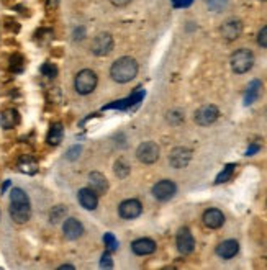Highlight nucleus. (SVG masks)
Listing matches in <instances>:
<instances>
[{
	"label": "nucleus",
	"mask_w": 267,
	"mask_h": 270,
	"mask_svg": "<svg viewBox=\"0 0 267 270\" xmlns=\"http://www.w3.org/2000/svg\"><path fill=\"white\" fill-rule=\"evenodd\" d=\"M10 216L12 220L18 225H23L31 216V207H30V198L21 188H14L10 192Z\"/></svg>",
	"instance_id": "1"
},
{
	"label": "nucleus",
	"mask_w": 267,
	"mask_h": 270,
	"mask_svg": "<svg viewBox=\"0 0 267 270\" xmlns=\"http://www.w3.org/2000/svg\"><path fill=\"white\" fill-rule=\"evenodd\" d=\"M138 74V62L130 56L117 59L110 67V77L118 84L131 82Z\"/></svg>",
	"instance_id": "2"
},
{
	"label": "nucleus",
	"mask_w": 267,
	"mask_h": 270,
	"mask_svg": "<svg viewBox=\"0 0 267 270\" xmlns=\"http://www.w3.org/2000/svg\"><path fill=\"white\" fill-rule=\"evenodd\" d=\"M97 84H98V77L95 72L90 69H82L74 79V89L80 95H89V93H92L94 90L97 89Z\"/></svg>",
	"instance_id": "3"
},
{
	"label": "nucleus",
	"mask_w": 267,
	"mask_h": 270,
	"mask_svg": "<svg viewBox=\"0 0 267 270\" xmlns=\"http://www.w3.org/2000/svg\"><path fill=\"white\" fill-rule=\"evenodd\" d=\"M231 69H233L236 74H244V72L251 71V67L254 66V54L246 48L236 49L233 54H231Z\"/></svg>",
	"instance_id": "4"
},
{
	"label": "nucleus",
	"mask_w": 267,
	"mask_h": 270,
	"mask_svg": "<svg viewBox=\"0 0 267 270\" xmlns=\"http://www.w3.org/2000/svg\"><path fill=\"white\" fill-rule=\"evenodd\" d=\"M136 157L143 164H154L159 159V146L153 141L141 143L136 149Z\"/></svg>",
	"instance_id": "5"
},
{
	"label": "nucleus",
	"mask_w": 267,
	"mask_h": 270,
	"mask_svg": "<svg viewBox=\"0 0 267 270\" xmlns=\"http://www.w3.org/2000/svg\"><path fill=\"white\" fill-rule=\"evenodd\" d=\"M153 196L159 201H167L171 200L172 196L177 194V185H175L172 180L166 179V180H159L157 183H154L153 187Z\"/></svg>",
	"instance_id": "6"
},
{
	"label": "nucleus",
	"mask_w": 267,
	"mask_h": 270,
	"mask_svg": "<svg viewBox=\"0 0 267 270\" xmlns=\"http://www.w3.org/2000/svg\"><path fill=\"white\" fill-rule=\"evenodd\" d=\"M113 38H111L110 33H98V35L92 40V45H90V49L95 56H107L113 49Z\"/></svg>",
	"instance_id": "7"
},
{
	"label": "nucleus",
	"mask_w": 267,
	"mask_h": 270,
	"mask_svg": "<svg viewBox=\"0 0 267 270\" xmlns=\"http://www.w3.org/2000/svg\"><path fill=\"white\" fill-rule=\"evenodd\" d=\"M143 213V205H141L140 200L136 198H130L125 200L120 203L118 207V215L123 218V220H135Z\"/></svg>",
	"instance_id": "8"
},
{
	"label": "nucleus",
	"mask_w": 267,
	"mask_h": 270,
	"mask_svg": "<svg viewBox=\"0 0 267 270\" xmlns=\"http://www.w3.org/2000/svg\"><path fill=\"white\" fill-rule=\"evenodd\" d=\"M175 244H177V251L180 254L187 255L193 252V249H195V239H193L190 229L180 228L177 233V238H175Z\"/></svg>",
	"instance_id": "9"
},
{
	"label": "nucleus",
	"mask_w": 267,
	"mask_h": 270,
	"mask_svg": "<svg viewBox=\"0 0 267 270\" xmlns=\"http://www.w3.org/2000/svg\"><path fill=\"white\" fill-rule=\"evenodd\" d=\"M220 111L215 105H204L195 111V121L200 126H208L218 120Z\"/></svg>",
	"instance_id": "10"
},
{
	"label": "nucleus",
	"mask_w": 267,
	"mask_h": 270,
	"mask_svg": "<svg viewBox=\"0 0 267 270\" xmlns=\"http://www.w3.org/2000/svg\"><path fill=\"white\" fill-rule=\"evenodd\" d=\"M192 159V151L187 148H175L169 154V162L174 169H184Z\"/></svg>",
	"instance_id": "11"
},
{
	"label": "nucleus",
	"mask_w": 267,
	"mask_h": 270,
	"mask_svg": "<svg viewBox=\"0 0 267 270\" xmlns=\"http://www.w3.org/2000/svg\"><path fill=\"white\" fill-rule=\"evenodd\" d=\"M63 233L69 241H76V239H79L84 234V226L76 218H66L63 223Z\"/></svg>",
	"instance_id": "12"
},
{
	"label": "nucleus",
	"mask_w": 267,
	"mask_h": 270,
	"mask_svg": "<svg viewBox=\"0 0 267 270\" xmlns=\"http://www.w3.org/2000/svg\"><path fill=\"white\" fill-rule=\"evenodd\" d=\"M220 33H221V36L225 38V40L235 41V40H238L241 36V33H243V23H241L239 20H228L221 25Z\"/></svg>",
	"instance_id": "13"
},
{
	"label": "nucleus",
	"mask_w": 267,
	"mask_h": 270,
	"mask_svg": "<svg viewBox=\"0 0 267 270\" xmlns=\"http://www.w3.org/2000/svg\"><path fill=\"white\" fill-rule=\"evenodd\" d=\"M218 257H221V259H233V257L239 252V244L238 241H235V239H226V241L220 242L217 246V249H215Z\"/></svg>",
	"instance_id": "14"
},
{
	"label": "nucleus",
	"mask_w": 267,
	"mask_h": 270,
	"mask_svg": "<svg viewBox=\"0 0 267 270\" xmlns=\"http://www.w3.org/2000/svg\"><path fill=\"white\" fill-rule=\"evenodd\" d=\"M204 225L210 229H218L225 225V215L218 208H210L204 213Z\"/></svg>",
	"instance_id": "15"
},
{
	"label": "nucleus",
	"mask_w": 267,
	"mask_h": 270,
	"mask_svg": "<svg viewBox=\"0 0 267 270\" xmlns=\"http://www.w3.org/2000/svg\"><path fill=\"white\" fill-rule=\"evenodd\" d=\"M77 198H79V203L82 205L85 210H89V211L95 210L98 205V194H95L90 187L80 188Z\"/></svg>",
	"instance_id": "16"
},
{
	"label": "nucleus",
	"mask_w": 267,
	"mask_h": 270,
	"mask_svg": "<svg viewBox=\"0 0 267 270\" xmlns=\"http://www.w3.org/2000/svg\"><path fill=\"white\" fill-rule=\"evenodd\" d=\"M131 251L136 255H149L156 251V242L149 238H141L131 242Z\"/></svg>",
	"instance_id": "17"
},
{
	"label": "nucleus",
	"mask_w": 267,
	"mask_h": 270,
	"mask_svg": "<svg viewBox=\"0 0 267 270\" xmlns=\"http://www.w3.org/2000/svg\"><path fill=\"white\" fill-rule=\"evenodd\" d=\"M89 187L92 188L95 194L103 195L109 190V180L102 172H90L89 174Z\"/></svg>",
	"instance_id": "18"
},
{
	"label": "nucleus",
	"mask_w": 267,
	"mask_h": 270,
	"mask_svg": "<svg viewBox=\"0 0 267 270\" xmlns=\"http://www.w3.org/2000/svg\"><path fill=\"white\" fill-rule=\"evenodd\" d=\"M262 92V82L261 80H252V82H249V85L246 87V92H244V105L249 106L252 105L254 102L259 98Z\"/></svg>",
	"instance_id": "19"
},
{
	"label": "nucleus",
	"mask_w": 267,
	"mask_h": 270,
	"mask_svg": "<svg viewBox=\"0 0 267 270\" xmlns=\"http://www.w3.org/2000/svg\"><path fill=\"white\" fill-rule=\"evenodd\" d=\"M16 167H18L20 172H23L27 175H33V174L38 172V161L31 156H23V157H20L18 159Z\"/></svg>",
	"instance_id": "20"
},
{
	"label": "nucleus",
	"mask_w": 267,
	"mask_h": 270,
	"mask_svg": "<svg viewBox=\"0 0 267 270\" xmlns=\"http://www.w3.org/2000/svg\"><path fill=\"white\" fill-rule=\"evenodd\" d=\"M63 138H64V126L61 125V123H54V125H51L48 136H46V143H48L49 146H58L63 141Z\"/></svg>",
	"instance_id": "21"
},
{
	"label": "nucleus",
	"mask_w": 267,
	"mask_h": 270,
	"mask_svg": "<svg viewBox=\"0 0 267 270\" xmlns=\"http://www.w3.org/2000/svg\"><path fill=\"white\" fill-rule=\"evenodd\" d=\"M18 121H20V115L15 108H8L2 113V126L5 128V130L15 128L18 125Z\"/></svg>",
	"instance_id": "22"
},
{
	"label": "nucleus",
	"mask_w": 267,
	"mask_h": 270,
	"mask_svg": "<svg viewBox=\"0 0 267 270\" xmlns=\"http://www.w3.org/2000/svg\"><path fill=\"white\" fill-rule=\"evenodd\" d=\"M235 169H236V164H228V165H225V169H223L221 172L217 175V180H215V183H225V182H228V180L233 177Z\"/></svg>",
	"instance_id": "23"
},
{
	"label": "nucleus",
	"mask_w": 267,
	"mask_h": 270,
	"mask_svg": "<svg viewBox=\"0 0 267 270\" xmlns=\"http://www.w3.org/2000/svg\"><path fill=\"white\" fill-rule=\"evenodd\" d=\"M113 170H115V174H117V177L125 179L128 174H130V165H128V162H125L123 159H118L117 162H115Z\"/></svg>",
	"instance_id": "24"
},
{
	"label": "nucleus",
	"mask_w": 267,
	"mask_h": 270,
	"mask_svg": "<svg viewBox=\"0 0 267 270\" xmlns=\"http://www.w3.org/2000/svg\"><path fill=\"white\" fill-rule=\"evenodd\" d=\"M64 216H66V207H64V205H58V207H54L49 213L51 223H59Z\"/></svg>",
	"instance_id": "25"
},
{
	"label": "nucleus",
	"mask_w": 267,
	"mask_h": 270,
	"mask_svg": "<svg viewBox=\"0 0 267 270\" xmlns=\"http://www.w3.org/2000/svg\"><path fill=\"white\" fill-rule=\"evenodd\" d=\"M41 72H43V75L49 77V79H54V77L58 75V67L51 62H45L41 66Z\"/></svg>",
	"instance_id": "26"
},
{
	"label": "nucleus",
	"mask_w": 267,
	"mask_h": 270,
	"mask_svg": "<svg viewBox=\"0 0 267 270\" xmlns=\"http://www.w3.org/2000/svg\"><path fill=\"white\" fill-rule=\"evenodd\" d=\"M206 5L213 12H221L228 5V0H206Z\"/></svg>",
	"instance_id": "27"
},
{
	"label": "nucleus",
	"mask_w": 267,
	"mask_h": 270,
	"mask_svg": "<svg viewBox=\"0 0 267 270\" xmlns=\"http://www.w3.org/2000/svg\"><path fill=\"white\" fill-rule=\"evenodd\" d=\"M103 242H105V246H107V249H109V251H117L118 242H117V239H115L113 234H105V236H103Z\"/></svg>",
	"instance_id": "28"
},
{
	"label": "nucleus",
	"mask_w": 267,
	"mask_h": 270,
	"mask_svg": "<svg viewBox=\"0 0 267 270\" xmlns=\"http://www.w3.org/2000/svg\"><path fill=\"white\" fill-rule=\"evenodd\" d=\"M257 45L262 46V48H267V25L262 27L257 33Z\"/></svg>",
	"instance_id": "29"
},
{
	"label": "nucleus",
	"mask_w": 267,
	"mask_h": 270,
	"mask_svg": "<svg viewBox=\"0 0 267 270\" xmlns=\"http://www.w3.org/2000/svg\"><path fill=\"white\" fill-rule=\"evenodd\" d=\"M100 267H113V260L110 259V251H109V252H105V254L102 255Z\"/></svg>",
	"instance_id": "30"
},
{
	"label": "nucleus",
	"mask_w": 267,
	"mask_h": 270,
	"mask_svg": "<svg viewBox=\"0 0 267 270\" xmlns=\"http://www.w3.org/2000/svg\"><path fill=\"white\" fill-rule=\"evenodd\" d=\"M192 2H193V0H172L174 7H177V8H185V7L192 5Z\"/></svg>",
	"instance_id": "31"
},
{
	"label": "nucleus",
	"mask_w": 267,
	"mask_h": 270,
	"mask_svg": "<svg viewBox=\"0 0 267 270\" xmlns=\"http://www.w3.org/2000/svg\"><path fill=\"white\" fill-rule=\"evenodd\" d=\"M131 0H110V3L111 5H115V7H125V5H128Z\"/></svg>",
	"instance_id": "32"
},
{
	"label": "nucleus",
	"mask_w": 267,
	"mask_h": 270,
	"mask_svg": "<svg viewBox=\"0 0 267 270\" xmlns=\"http://www.w3.org/2000/svg\"><path fill=\"white\" fill-rule=\"evenodd\" d=\"M257 151H259V146L254 144V146H251V148H249L248 151H246V156H254V152H257Z\"/></svg>",
	"instance_id": "33"
},
{
	"label": "nucleus",
	"mask_w": 267,
	"mask_h": 270,
	"mask_svg": "<svg viewBox=\"0 0 267 270\" xmlns=\"http://www.w3.org/2000/svg\"><path fill=\"white\" fill-rule=\"evenodd\" d=\"M77 152H80V148H79V146H76V148H72L71 151H69V154H71L69 157H71V159H72V157H77Z\"/></svg>",
	"instance_id": "34"
},
{
	"label": "nucleus",
	"mask_w": 267,
	"mask_h": 270,
	"mask_svg": "<svg viewBox=\"0 0 267 270\" xmlns=\"http://www.w3.org/2000/svg\"><path fill=\"white\" fill-rule=\"evenodd\" d=\"M59 269H74V265H61Z\"/></svg>",
	"instance_id": "35"
}]
</instances>
